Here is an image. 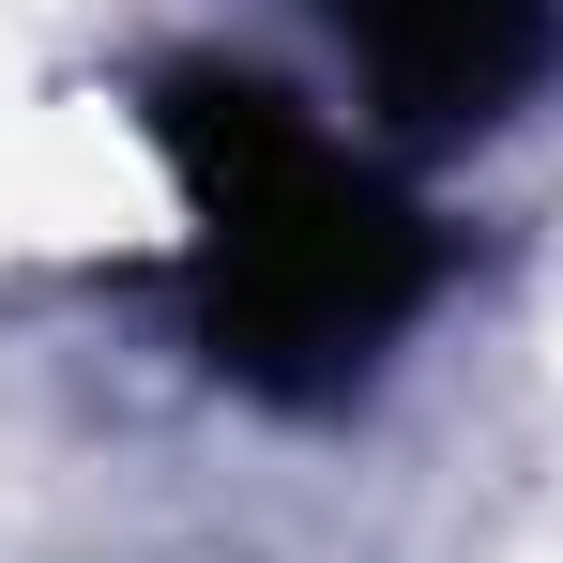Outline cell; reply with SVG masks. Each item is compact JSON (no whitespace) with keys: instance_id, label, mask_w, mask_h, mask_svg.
Masks as SVG:
<instances>
[{"instance_id":"cell-1","label":"cell","mask_w":563,"mask_h":563,"mask_svg":"<svg viewBox=\"0 0 563 563\" xmlns=\"http://www.w3.org/2000/svg\"><path fill=\"white\" fill-rule=\"evenodd\" d=\"M320 15L396 92V122H487V92L533 62V15L549 0H320Z\"/></svg>"}]
</instances>
